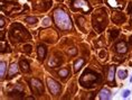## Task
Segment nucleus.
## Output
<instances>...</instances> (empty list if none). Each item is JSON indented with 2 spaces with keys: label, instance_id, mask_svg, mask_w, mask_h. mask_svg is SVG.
I'll return each instance as SVG.
<instances>
[{
  "label": "nucleus",
  "instance_id": "obj_4",
  "mask_svg": "<svg viewBox=\"0 0 132 100\" xmlns=\"http://www.w3.org/2000/svg\"><path fill=\"white\" fill-rule=\"evenodd\" d=\"M10 37L17 42H21L24 39L29 38L30 35L24 26H21L20 24H14L10 28Z\"/></svg>",
  "mask_w": 132,
  "mask_h": 100
},
{
  "label": "nucleus",
  "instance_id": "obj_17",
  "mask_svg": "<svg viewBox=\"0 0 132 100\" xmlns=\"http://www.w3.org/2000/svg\"><path fill=\"white\" fill-rule=\"evenodd\" d=\"M17 71H18V66H17V64L16 63H12V64L10 65V68H9V78H11L14 74H16L17 73Z\"/></svg>",
  "mask_w": 132,
  "mask_h": 100
},
{
  "label": "nucleus",
  "instance_id": "obj_20",
  "mask_svg": "<svg viewBox=\"0 0 132 100\" xmlns=\"http://www.w3.org/2000/svg\"><path fill=\"white\" fill-rule=\"evenodd\" d=\"M118 76H119V78H120L121 80L127 79V76H128V71H125V70H120V71L118 72Z\"/></svg>",
  "mask_w": 132,
  "mask_h": 100
},
{
  "label": "nucleus",
  "instance_id": "obj_31",
  "mask_svg": "<svg viewBox=\"0 0 132 100\" xmlns=\"http://www.w3.org/2000/svg\"><path fill=\"white\" fill-rule=\"evenodd\" d=\"M58 1H63V0H58Z\"/></svg>",
  "mask_w": 132,
  "mask_h": 100
},
{
  "label": "nucleus",
  "instance_id": "obj_28",
  "mask_svg": "<svg viewBox=\"0 0 132 100\" xmlns=\"http://www.w3.org/2000/svg\"><path fill=\"white\" fill-rule=\"evenodd\" d=\"M128 14H132V2L129 4V7H128Z\"/></svg>",
  "mask_w": 132,
  "mask_h": 100
},
{
  "label": "nucleus",
  "instance_id": "obj_23",
  "mask_svg": "<svg viewBox=\"0 0 132 100\" xmlns=\"http://www.w3.org/2000/svg\"><path fill=\"white\" fill-rule=\"evenodd\" d=\"M51 23H52V19L47 17L43 20V26H44V27H48V26H51Z\"/></svg>",
  "mask_w": 132,
  "mask_h": 100
},
{
  "label": "nucleus",
  "instance_id": "obj_26",
  "mask_svg": "<svg viewBox=\"0 0 132 100\" xmlns=\"http://www.w3.org/2000/svg\"><path fill=\"white\" fill-rule=\"evenodd\" d=\"M130 93H131V91H130V90H124V91L122 92V97H123V98H128Z\"/></svg>",
  "mask_w": 132,
  "mask_h": 100
},
{
  "label": "nucleus",
  "instance_id": "obj_5",
  "mask_svg": "<svg viewBox=\"0 0 132 100\" xmlns=\"http://www.w3.org/2000/svg\"><path fill=\"white\" fill-rule=\"evenodd\" d=\"M72 8L74 10H80L83 14H87L92 10V7L87 0H73L72 1Z\"/></svg>",
  "mask_w": 132,
  "mask_h": 100
},
{
  "label": "nucleus",
  "instance_id": "obj_22",
  "mask_svg": "<svg viewBox=\"0 0 132 100\" xmlns=\"http://www.w3.org/2000/svg\"><path fill=\"white\" fill-rule=\"evenodd\" d=\"M119 34H120V32H119L118 29H114V31H111V33H110V37H111V39L117 38Z\"/></svg>",
  "mask_w": 132,
  "mask_h": 100
},
{
  "label": "nucleus",
  "instance_id": "obj_21",
  "mask_svg": "<svg viewBox=\"0 0 132 100\" xmlns=\"http://www.w3.org/2000/svg\"><path fill=\"white\" fill-rule=\"evenodd\" d=\"M76 22L78 23V26L82 28V29H84V23H85V18L83 17V16H80V17H77L76 18Z\"/></svg>",
  "mask_w": 132,
  "mask_h": 100
},
{
  "label": "nucleus",
  "instance_id": "obj_12",
  "mask_svg": "<svg viewBox=\"0 0 132 100\" xmlns=\"http://www.w3.org/2000/svg\"><path fill=\"white\" fill-rule=\"evenodd\" d=\"M37 54H38V59L39 60H44L46 56V47L44 45H38L37 47Z\"/></svg>",
  "mask_w": 132,
  "mask_h": 100
},
{
  "label": "nucleus",
  "instance_id": "obj_3",
  "mask_svg": "<svg viewBox=\"0 0 132 100\" xmlns=\"http://www.w3.org/2000/svg\"><path fill=\"white\" fill-rule=\"evenodd\" d=\"M92 23H93V28L97 33H102L108 25V15L104 9H98L92 17Z\"/></svg>",
  "mask_w": 132,
  "mask_h": 100
},
{
  "label": "nucleus",
  "instance_id": "obj_9",
  "mask_svg": "<svg viewBox=\"0 0 132 100\" xmlns=\"http://www.w3.org/2000/svg\"><path fill=\"white\" fill-rule=\"evenodd\" d=\"M111 96H112L111 91L106 88H103L100 92H98V98H100L101 100H108V99L111 98Z\"/></svg>",
  "mask_w": 132,
  "mask_h": 100
},
{
  "label": "nucleus",
  "instance_id": "obj_24",
  "mask_svg": "<svg viewBox=\"0 0 132 100\" xmlns=\"http://www.w3.org/2000/svg\"><path fill=\"white\" fill-rule=\"evenodd\" d=\"M31 48H32V46L30 45V44H26V45H24V52H26L27 54H29L30 53V51H31Z\"/></svg>",
  "mask_w": 132,
  "mask_h": 100
},
{
  "label": "nucleus",
  "instance_id": "obj_15",
  "mask_svg": "<svg viewBox=\"0 0 132 100\" xmlns=\"http://www.w3.org/2000/svg\"><path fill=\"white\" fill-rule=\"evenodd\" d=\"M19 64H20V69H21L22 72L27 73V72L30 71V69H29V64H28V62L26 61V60H21Z\"/></svg>",
  "mask_w": 132,
  "mask_h": 100
},
{
  "label": "nucleus",
  "instance_id": "obj_1",
  "mask_svg": "<svg viewBox=\"0 0 132 100\" xmlns=\"http://www.w3.org/2000/svg\"><path fill=\"white\" fill-rule=\"evenodd\" d=\"M101 75L96 72L92 71V70H86L80 78V84L86 89L95 88L98 83H101Z\"/></svg>",
  "mask_w": 132,
  "mask_h": 100
},
{
  "label": "nucleus",
  "instance_id": "obj_32",
  "mask_svg": "<svg viewBox=\"0 0 132 100\" xmlns=\"http://www.w3.org/2000/svg\"><path fill=\"white\" fill-rule=\"evenodd\" d=\"M131 24H132V20H131Z\"/></svg>",
  "mask_w": 132,
  "mask_h": 100
},
{
  "label": "nucleus",
  "instance_id": "obj_11",
  "mask_svg": "<svg viewBox=\"0 0 132 100\" xmlns=\"http://www.w3.org/2000/svg\"><path fill=\"white\" fill-rule=\"evenodd\" d=\"M106 4L113 9H122L123 8V5H121V1H119V0H108Z\"/></svg>",
  "mask_w": 132,
  "mask_h": 100
},
{
  "label": "nucleus",
  "instance_id": "obj_2",
  "mask_svg": "<svg viewBox=\"0 0 132 100\" xmlns=\"http://www.w3.org/2000/svg\"><path fill=\"white\" fill-rule=\"evenodd\" d=\"M53 17H54L56 26H57L61 31H70V29H72V27H73L70 16L66 14L63 9H59V8L55 9Z\"/></svg>",
  "mask_w": 132,
  "mask_h": 100
},
{
  "label": "nucleus",
  "instance_id": "obj_19",
  "mask_svg": "<svg viewBox=\"0 0 132 100\" xmlns=\"http://www.w3.org/2000/svg\"><path fill=\"white\" fill-rule=\"evenodd\" d=\"M25 22L28 23V24H30V25H35V24H37L38 19L36 18V17H32V16H29V17H26L25 18Z\"/></svg>",
  "mask_w": 132,
  "mask_h": 100
},
{
  "label": "nucleus",
  "instance_id": "obj_7",
  "mask_svg": "<svg viewBox=\"0 0 132 100\" xmlns=\"http://www.w3.org/2000/svg\"><path fill=\"white\" fill-rule=\"evenodd\" d=\"M46 82H47V85H48V89L49 91H51L54 96H57L59 92H61V89H62V85L59 84L57 81H55L54 79L52 78H48L46 80Z\"/></svg>",
  "mask_w": 132,
  "mask_h": 100
},
{
  "label": "nucleus",
  "instance_id": "obj_18",
  "mask_svg": "<svg viewBox=\"0 0 132 100\" xmlns=\"http://www.w3.org/2000/svg\"><path fill=\"white\" fill-rule=\"evenodd\" d=\"M6 70H7V63L5 61H1V63H0V76H1V78L5 76Z\"/></svg>",
  "mask_w": 132,
  "mask_h": 100
},
{
  "label": "nucleus",
  "instance_id": "obj_25",
  "mask_svg": "<svg viewBox=\"0 0 132 100\" xmlns=\"http://www.w3.org/2000/svg\"><path fill=\"white\" fill-rule=\"evenodd\" d=\"M77 53V49L76 48H70V49H67V54L68 55H75Z\"/></svg>",
  "mask_w": 132,
  "mask_h": 100
},
{
  "label": "nucleus",
  "instance_id": "obj_16",
  "mask_svg": "<svg viewBox=\"0 0 132 100\" xmlns=\"http://www.w3.org/2000/svg\"><path fill=\"white\" fill-rule=\"evenodd\" d=\"M70 70L68 69H66V68H63V69H61L58 71V75L61 76V78H63V79H65V78H67L68 75H70Z\"/></svg>",
  "mask_w": 132,
  "mask_h": 100
},
{
  "label": "nucleus",
  "instance_id": "obj_8",
  "mask_svg": "<svg viewBox=\"0 0 132 100\" xmlns=\"http://www.w3.org/2000/svg\"><path fill=\"white\" fill-rule=\"evenodd\" d=\"M115 51L118 53H120V54H125V53L128 52V45L127 43L121 41V42H118L117 44H115Z\"/></svg>",
  "mask_w": 132,
  "mask_h": 100
},
{
  "label": "nucleus",
  "instance_id": "obj_30",
  "mask_svg": "<svg viewBox=\"0 0 132 100\" xmlns=\"http://www.w3.org/2000/svg\"><path fill=\"white\" fill-rule=\"evenodd\" d=\"M130 82L132 83V76H131V79H130Z\"/></svg>",
  "mask_w": 132,
  "mask_h": 100
},
{
  "label": "nucleus",
  "instance_id": "obj_14",
  "mask_svg": "<svg viewBox=\"0 0 132 100\" xmlns=\"http://www.w3.org/2000/svg\"><path fill=\"white\" fill-rule=\"evenodd\" d=\"M114 73H115V68L114 66H110L108 70V81L114 83Z\"/></svg>",
  "mask_w": 132,
  "mask_h": 100
},
{
  "label": "nucleus",
  "instance_id": "obj_13",
  "mask_svg": "<svg viewBox=\"0 0 132 100\" xmlns=\"http://www.w3.org/2000/svg\"><path fill=\"white\" fill-rule=\"evenodd\" d=\"M84 63H85V60L84 59H77L76 61L74 62V71L75 72H78L82 69V66L84 65Z\"/></svg>",
  "mask_w": 132,
  "mask_h": 100
},
{
  "label": "nucleus",
  "instance_id": "obj_27",
  "mask_svg": "<svg viewBox=\"0 0 132 100\" xmlns=\"http://www.w3.org/2000/svg\"><path fill=\"white\" fill-rule=\"evenodd\" d=\"M100 58H101V59L106 58V52H105V51H101V52H100Z\"/></svg>",
  "mask_w": 132,
  "mask_h": 100
},
{
  "label": "nucleus",
  "instance_id": "obj_10",
  "mask_svg": "<svg viewBox=\"0 0 132 100\" xmlns=\"http://www.w3.org/2000/svg\"><path fill=\"white\" fill-rule=\"evenodd\" d=\"M112 19L115 24H122V23L125 22V16L122 14V12H115V14L112 16Z\"/></svg>",
  "mask_w": 132,
  "mask_h": 100
},
{
  "label": "nucleus",
  "instance_id": "obj_29",
  "mask_svg": "<svg viewBox=\"0 0 132 100\" xmlns=\"http://www.w3.org/2000/svg\"><path fill=\"white\" fill-rule=\"evenodd\" d=\"M0 22H1V24H0V25H1V28H2V27H4V25H5V19L1 17V19H0Z\"/></svg>",
  "mask_w": 132,
  "mask_h": 100
},
{
  "label": "nucleus",
  "instance_id": "obj_6",
  "mask_svg": "<svg viewBox=\"0 0 132 100\" xmlns=\"http://www.w3.org/2000/svg\"><path fill=\"white\" fill-rule=\"evenodd\" d=\"M29 84H30L31 91L35 95H43L44 93V85H43L42 81H39L38 79H30L29 80Z\"/></svg>",
  "mask_w": 132,
  "mask_h": 100
}]
</instances>
